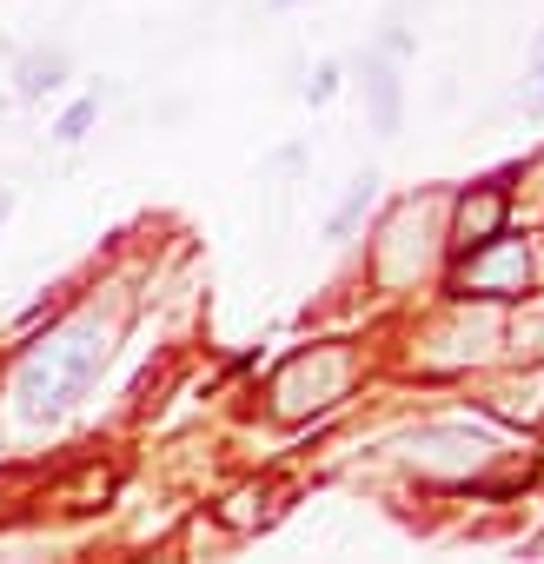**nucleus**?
Listing matches in <instances>:
<instances>
[{
  "label": "nucleus",
  "instance_id": "obj_1",
  "mask_svg": "<svg viewBox=\"0 0 544 564\" xmlns=\"http://www.w3.org/2000/svg\"><path fill=\"white\" fill-rule=\"evenodd\" d=\"M113 333L100 326V313H87V319H74L61 339H47L28 366H21V379H14V399H21V419L28 425H54V419H67L80 399H87V386L100 379V366H107V346Z\"/></svg>",
  "mask_w": 544,
  "mask_h": 564
},
{
  "label": "nucleus",
  "instance_id": "obj_2",
  "mask_svg": "<svg viewBox=\"0 0 544 564\" xmlns=\"http://www.w3.org/2000/svg\"><path fill=\"white\" fill-rule=\"evenodd\" d=\"M399 452L425 471H478L498 452V438L478 432V425H418V432L399 438Z\"/></svg>",
  "mask_w": 544,
  "mask_h": 564
},
{
  "label": "nucleus",
  "instance_id": "obj_3",
  "mask_svg": "<svg viewBox=\"0 0 544 564\" xmlns=\"http://www.w3.org/2000/svg\"><path fill=\"white\" fill-rule=\"evenodd\" d=\"M346 379H352V359H346V352L293 359V366H286V379H280V392H272V405H280V419H306V412L333 405Z\"/></svg>",
  "mask_w": 544,
  "mask_h": 564
},
{
  "label": "nucleus",
  "instance_id": "obj_4",
  "mask_svg": "<svg viewBox=\"0 0 544 564\" xmlns=\"http://www.w3.org/2000/svg\"><path fill=\"white\" fill-rule=\"evenodd\" d=\"M458 286L478 293V300H511V293H524V286H531V246H524V239H491V246H478V252L465 259V272H458Z\"/></svg>",
  "mask_w": 544,
  "mask_h": 564
},
{
  "label": "nucleus",
  "instance_id": "obj_5",
  "mask_svg": "<svg viewBox=\"0 0 544 564\" xmlns=\"http://www.w3.org/2000/svg\"><path fill=\"white\" fill-rule=\"evenodd\" d=\"M359 94L372 107V127L379 133H399V107H405V87H399V67L385 54H366L359 61Z\"/></svg>",
  "mask_w": 544,
  "mask_h": 564
},
{
  "label": "nucleus",
  "instance_id": "obj_6",
  "mask_svg": "<svg viewBox=\"0 0 544 564\" xmlns=\"http://www.w3.org/2000/svg\"><path fill=\"white\" fill-rule=\"evenodd\" d=\"M67 74H74V54L67 47H28L21 67H14V94L21 100H47V94L67 87Z\"/></svg>",
  "mask_w": 544,
  "mask_h": 564
},
{
  "label": "nucleus",
  "instance_id": "obj_7",
  "mask_svg": "<svg viewBox=\"0 0 544 564\" xmlns=\"http://www.w3.org/2000/svg\"><path fill=\"white\" fill-rule=\"evenodd\" d=\"M498 226H504V193H498V186H485V193H471V199L458 206V246H465V252L491 246Z\"/></svg>",
  "mask_w": 544,
  "mask_h": 564
},
{
  "label": "nucleus",
  "instance_id": "obj_8",
  "mask_svg": "<svg viewBox=\"0 0 544 564\" xmlns=\"http://www.w3.org/2000/svg\"><path fill=\"white\" fill-rule=\"evenodd\" d=\"M372 199H379V173H372V166H366V173H352V193H346V199H339V213H333V219H326V239H352V232H359V219H366V206H372Z\"/></svg>",
  "mask_w": 544,
  "mask_h": 564
},
{
  "label": "nucleus",
  "instance_id": "obj_9",
  "mask_svg": "<svg viewBox=\"0 0 544 564\" xmlns=\"http://www.w3.org/2000/svg\"><path fill=\"white\" fill-rule=\"evenodd\" d=\"M94 127H100V100H74V107L54 120V140H61V147H80Z\"/></svg>",
  "mask_w": 544,
  "mask_h": 564
},
{
  "label": "nucleus",
  "instance_id": "obj_10",
  "mask_svg": "<svg viewBox=\"0 0 544 564\" xmlns=\"http://www.w3.org/2000/svg\"><path fill=\"white\" fill-rule=\"evenodd\" d=\"M333 94H339V61H319V67L306 74V100H313V107H326Z\"/></svg>",
  "mask_w": 544,
  "mask_h": 564
},
{
  "label": "nucleus",
  "instance_id": "obj_11",
  "mask_svg": "<svg viewBox=\"0 0 544 564\" xmlns=\"http://www.w3.org/2000/svg\"><path fill=\"white\" fill-rule=\"evenodd\" d=\"M524 100H531V113H544V61L531 67V87H524Z\"/></svg>",
  "mask_w": 544,
  "mask_h": 564
},
{
  "label": "nucleus",
  "instance_id": "obj_12",
  "mask_svg": "<svg viewBox=\"0 0 544 564\" xmlns=\"http://www.w3.org/2000/svg\"><path fill=\"white\" fill-rule=\"evenodd\" d=\"M14 213V186H0V219H8Z\"/></svg>",
  "mask_w": 544,
  "mask_h": 564
},
{
  "label": "nucleus",
  "instance_id": "obj_13",
  "mask_svg": "<svg viewBox=\"0 0 544 564\" xmlns=\"http://www.w3.org/2000/svg\"><path fill=\"white\" fill-rule=\"evenodd\" d=\"M537 61H544V34H537Z\"/></svg>",
  "mask_w": 544,
  "mask_h": 564
}]
</instances>
